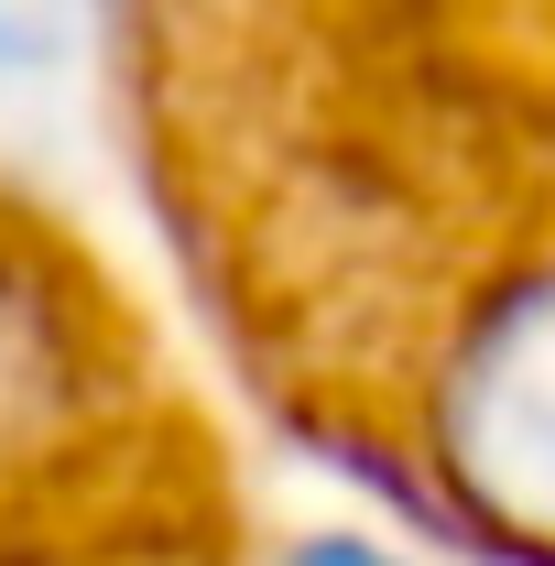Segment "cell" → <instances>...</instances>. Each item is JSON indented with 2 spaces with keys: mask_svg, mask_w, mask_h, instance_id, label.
<instances>
[{
  "mask_svg": "<svg viewBox=\"0 0 555 566\" xmlns=\"http://www.w3.org/2000/svg\"><path fill=\"white\" fill-rule=\"evenodd\" d=\"M186 175L197 240L283 294L305 338L436 197H480L469 294L555 283V0H109ZM425 327V338H436ZM415 338V349H425Z\"/></svg>",
  "mask_w": 555,
  "mask_h": 566,
  "instance_id": "1",
  "label": "cell"
},
{
  "mask_svg": "<svg viewBox=\"0 0 555 566\" xmlns=\"http://www.w3.org/2000/svg\"><path fill=\"white\" fill-rule=\"evenodd\" d=\"M98 22H109V0H0V76L66 66Z\"/></svg>",
  "mask_w": 555,
  "mask_h": 566,
  "instance_id": "2",
  "label": "cell"
},
{
  "mask_svg": "<svg viewBox=\"0 0 555 566\" xmlns=\"http://www.w3.org/2000/svg\"><path fill=\"white\" fill-rule=\"evenodd\" d=\"M294 566H404V556H381L359 534H316V545H294Z\"/></svg>",
  "mask_w": 555,
  "mask_h": 566,
  "instance_id": "3",
  "label": "cell"
}]
</instances>
